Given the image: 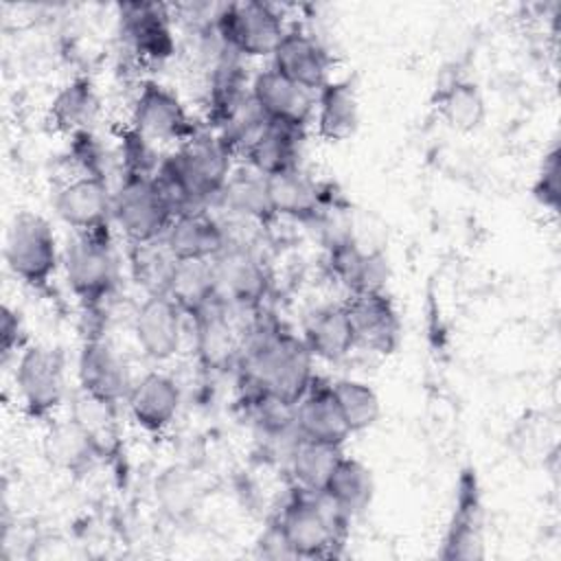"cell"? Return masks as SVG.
I'll use <instances>...</instances> for the list:
<instances>
[{
    "label": "cell",
    "mask_w": 561,
    "mask_h": 561,
    "mask_svg": "<svg viewBox=\"0 0 561 561\" xmlns=\"http://www.w3.org/2000/svg\"><path fill=\"white\" fill-rule=\"evenodd\" d=\"M184 318L186 316L169 294H145L131 322V331L142 355L151 362L173 359L182 346Z\"/></svg>",
    "instance_id": "13"
},
{
    "label": "cell",
    "mask_w": 561,
    "mask_h": 561,
    "mask_svg": "<svg viewBox=\"0 0 561 561\" xmlns=\"http://www.w3.org/2000/svg\"><path fill=\"white\" fill-rule=\"evenodd\" d=\"M342 456V445L316 443L296 436V440L287 449V469L294 489L307 493H322Z\"/></svg>",
    "instance_id": "32"
},
{
    "label": "cell",
    "mask_w": 561,
    "mask_h": 561,
    "mask_svg": "<svg viewBox=\"0 0 561 561\" xmlns=\"http://www.w3.org/2000/svg\"><path fill=\"white\" fill-rule=\"evenodd\" d=\"M53 208L72 232H96L110 228L112 188L107 178L81 173L57 188Z\"/></svg>",
    "instance_id": "17"
},
{
    "label": "cell",
    "mask_w": 561,
    "mask_h": 561,
    "mask_svg": "<svg viewBox=\"0 0 561 561\" xmlns=\"http://www.w3.org/2000/svg\"><path fill=\"white\" fill-rule=\"evenodd\" d=\"M153 497L158 508L173 522H184L193 517L206 497V486L202 476L188 465L164 467L153 482Z\"/></svg>",
    "instance_id": "29"
},
{
    "label": "cell",
    "mask_w": 561,
    "mask_h": 561,
    "mask_svg": "<svg viewBox=\"0 0 561 561\" xmlns=\"http://www.w3.org/2000/svg\"><path fill=\"white\" fill-rule=\"evenodd\" d=\"M125 403L131 421L140 430L160 434L175 421L182 403V390L171 375L149 370L134 381Z\"/></svg>",
    "instance_id": "20"
},
{
    "label": "cell",
    "mask_w": 561,
    "mask_h": 561,
    "mask_svg": "<svg viewBox=\"0 0 561 561\" xmlns=\"http://www.w3.org/2000/svg\"><path fill=\"white\" fill-rule=\"evenodd\" d=\"M351 519L340 513L322 493L294 491L276 517V526L291 552L302 559L335 557L346 539Z\"/></svg>",
    "instance_id": "3"
},
{
    "label": "cell",
    "mask_w": 561,
    "mask_h": 561,
    "mask_svg": "<svg viewBox=\"0 0 561 561\" xmlns=\"http://www.w3.org/2000/svg\"><path fill=\"white\" fill-rule=\"evenodd\" d=\"M533 197L546 210L559 213V206H561V153H559L557 145H552L543 153L537 178L533 182Z\"/></svg>",
    "instance_id": "38"
},
{
    "label": "cell",
    "mask_w": 561,
    "mask_h": 561,
    "mask_svg": "<svg viewBox=\"0 0 561 561\" xmlns=\"http://www.w3.org/2000/svg\"><path fill=\"white\" fill-rule=\"evenodd\" d=\"M162 241L175 261H213L228 245V232L208 208H193L173 217Z\"/></svg>",
    "instance_id": "19"
},
{
    "label": "cell",
    "mask_w": 561,
    "mask_h": 561,
    "mask_svg": "<svg viewBox=\"0 0 561 561\" xmlns=\"http://www.w3.org/2000/svg\"><path fill=\"white\" fill-rule=\"evenodd\" d=\"M4 261L26 287L46 291L61 265V252L50 221L33 210L15 213L4 237Z\"/></svg>",
    "instance_id": "6"
},
{
    "label": "cell",
    "mask_w": 561,
    "mask_h": 561,
    "mask_svg": "<svg viewBox=\"0 0 561 561\" xmlns=\"http://www.w3.org/2000/svg\"><path fill=\"white\" fill-rule=\"evenodd\" d=\"M322 495L348 519L362 515L375 497L373 471L353 456H342L335 465Z\"/></svg>",
    "instance_id": "31"
},
{
    "label": "cell",
    "mask_w": 561,
    "mask_h": 561,
    "mask_svg": "<svg viewBox=\"0 0 561 561\" xmlns=\"http://www.w3.org/2000/svg\"><path fill=\"white\" fill-rule=\"evenodd\" d=\"M232 175V151L217 134H195L167 153L156 171L175 215L208 208Z\"/></svg>",
    "instance_id": "2"
},
{
    "label": "cell",
    "mask_w": 561,
    "mask_h": 561,
    "mask_svg": "<svg viewBox=\"0 0 561 561\" xmlns=\"http://www.w3.org/2000/svg\"><path fill=\"white\" fill-rule=\"evenodd\" d=\"M217 294L224 305L245 313L263 305L270 291V272L248 243H228L215 259Z\"/></svg>",
    "instance_id": "10"
},
{
    "label": "cell",
    "mask_w": 561,
    "mask_h": 561,
    "mask_svg": "<svg viewBox=\"0 0 561 561\" xmlns=\"http://www.w3.org/2000/svg\"><path fill=\"white\" fill-rule=\"evenodd\" d=\"M272 68L294 83L318 92L331 81V55L324 44L302 26L285 28L272 53Z\"/></svg>",
    "instance_id": "18"
},
{
    "label": "cell",
    "mask_w": 561,
    "mask_h": 561,
    "mask_svg": "<svg viewBox=\"0 0 561 561\" xmlns=\"http://www.w3.org/2000/svg\"><path fill=\"white\" fill-rule=\"evenodd\" d=\"M302 342L316 359L342 362L355 346V331L344 302L316 307L302 324Z\"/></svg>",
    "instance_id": "25"
},
{
    "label": "cell",
    "mask_w": 561,
    "mask_h": 561,
    "mask_svg": "<svg viewBox=\"0 0 561 561\" xmlns=\"http://www.w3.org/2000/svg\"><path fill=\"white\" fill-rule=\"evenodd\" d=\"M438 116L456 131H473L486 118V103L476 81L467 77H451L436 90Z\"/></svg>",
    "instance_id": "33"
},
{
    "label": "cell",
    "mask_w": 561,
    "mask_h": 561,
    "mask_svg": "<svg viewBox=\"0 0 561 561\" xmlns=\"http://www.w3.org/2000/svg\"><path fill=\"white\" fill-rule=\"evenodd\" d=\"M24 348V322L20 311L2 305L0 309V351L2 357H11L13 353Z\"/></svg>",
    "instance_id": "39"
},
{
    "label": "cell",
    "mask_w": 561,
    "mask_h": 561,
    "mask_svg": "<svg viewBox=\"0 0 561 561\" xmlns=\"http://www.w3.org/2000/svg\"><path fill=\"white\" fill-rule=\"evenodd\" d=\"M129 245V267L134 280L145 289V294H167V285L171 280L175 259L164 245L162 239L149 243H127Z\"/></svg>",
    "instance_id": "37"
},
{
    "label": "cell",
    "mask_w": 561,
    "mask_h": 561,
    "mask_svg": "<svg viewBox=\"0 0 561 561\" xmlns=\"http://www.w3.org/2000/svg\"><path fill=\"white\" fill-rule=\"evenodd\" d=\"M318 136L327 142H344L359 127V101L353 81L331 79L316 92Z\"/></svg>",
    "instance_id": "26"
},
{
    "label": "cell",
    "mask_w": 561,
    "mask_h": 561,
    "mask_svg": "<svg viewBox=\"0 0 561 561\" xmlns=\"http://www.w3.org/2000/svg\"><path fill=\"white\" fill-rule=\"evenodd\" d=\"M129 127L151 145H158V142L182 145L184 140L197 134L180 96L171 88L153 79H145L140 83L131 105Z\"/></svg>",
    "instance_id": "9"
},
{
    "label": "cell",
    "mask_w": 561,
    "mask_h": 561,
    "mask_svg": "<svg viewBox=\"0 0 561 561\" xmlns=\"http://www.w3.org/2000/svg\"><path fill=\"white\" fill-rule=\"evenodd\" d=\"M234 316V309L217 300L191 318L193 351L202 370L226 373L239 366L245 348V331Z\"/></svg>",
    "instance_id": "11"
},
{
    "label": "cell",
    "mask_w": 561,
    "mask_h": 561,
    "mask_svg": "<svg viewBox=\"0 0 561 561\" xmlns=\"http://www.w3.org/2000/svg\"><path fill=\"white\" fill-rule=\"evenodd\" d=\"M44 454L57 469L66 473H83L92 467V462H96L90 443L70 416L50 425L44 438Z\"/></svg>",
    "instance_id": "35"
},
{
    "label": "cell",
    "mask_w": 561,
    "mask_h": 561,
    "mask_svg": "<svg viewBox=\"0 0 561 561\" xmlns=\"http://www.w3.org/2000/svg\"><path fill=\"white\" fill-rule=\"evenodd\" d=\"M167 294L186 318H193L217 302L219 294L213 261H178L167 285Z\"/></svg>",
    "instance_id": "34"
},
{
    "label": "cell",
    "mask_w": 561,
    "mask_h": 561,
    "mask_svg": "<svg viewBox=\"0 0 561 561\" xmlns=\"http://www.w3.org/2000/svg\"><path fill=\"white\" fill-rule=\"evenodd\" d=\"M294 427L298 438L329 445H344L351 436L331 383H324L318 377L294 405Z\"/></svg>",
    "instance_id": "23"
},
{
    "label": "cell",
    "mask_w": 561,
    "mask_h": 561,
    "mask_svg": "<svg viewBox=\"0 0 561 561\" xmlns=\"http://www.w3.org/2000/svg\"><path fill=\"white\" fill-rule=\"evenodd\" d=\"M331 390L351 434L364 432L379 421L381 401L373 390V386H368L366 381L344 377V379L331 381Z\"/></svg>",
    "instance_id": "36"
},
{
    "label": "cell",
    "mask_w": 561,
    "mask_h": 561,
    "mask_svg": "<svg viewBox=\"0 0 561 561\" xmlns=\"http://www.w3.org/2000/svg\"><path fill=\"white\" fill-rule=\"evenodd\" d=\"M217 204L239 224L267 226L276 217L270 204L265 178L254 169L232 171L217 197Z\"/></svg>",
    "instance_id": "30"
},
{
    "label": "cell",
    "mask_w": 561,
    "mask_h": 561,
    "mask_svg": "<svg viewBox=\"0 0 561 561\" xmlns=\"http://www.w3.org/2000/svg\"><path fill=\"white\" fill-rule=\"evenodd\" d=\"M101 116V99L90 77H75L53 96L48 107V121L57 131L79 134L92 131Z\"/></svg>",
    "instance_id": "28"
},
{
    "label": "cell",
    "mask_w": 561,
    "mask_h": 561,
    "mask_svg": "<svg viewBox=\"0 0 561 561\" xmlns=\"http://www.w3.org/2000/svg\"><path fill=\"white\" fill-rule=\"evenodd\" d=\"M250 96L265 121L300 131H305L316 112V92L294 83L272 66L252 77Z\"/></svg>",
    "instance_id": "15"
},
{
    "label": "cell",
    "mask_w": 561,
    "mask_h": 561,
    "mask_svg": "<svg viewBox=\"0 0 561 561\" xmlns=\"http://www.w3.org/2000/svg\"><path fill=\"white\" fill-rule=\"evenodd\" d=\"M173 217L175 208L156 173L121 171V180L112 188V221L127 243L162 239Z\"/></svg>",
    "instance_id": "5"
},
{
    "label": "cell",
    "mask_w": 561,
    "mask_h": 561,
    "mask_svg": "<svg viewBox=\"0 0 561 561\" xmlns=\"http://www.w3.org/2000/svg\"><path fill=\"white\" fill-rule=\"evenodd\" d=\"M270 204L276 217L296 221H318L333 193L329 186L313 180L300 167L265 178Z\"/></svg>",
    "instance_id": "22"
},
{
    "label": "cell",
    "mask_w": 561,
    "mask_h": 561,
    "mask_svg": "<svg viewBox=\"0 0 561 561\" xmlns=\"http://www.w3.org/2000/svg\"><path fill=\"white\" fill-rule=\"evenodd\" d=\"M213 31L224 48L239 57L254 59L272 57L285 33V24L274 4L241 0L219 7L213 20Z\"/></svg>",
    "instance_id": "7"
},
{
    "label": "cell",
    "mask_w": 561,
    "mask_h": 561,
    "mask_svg": "<svg viewBox=\"0 0 561 561\" xmlns=\"http://www.w3.org/2000/svg\"><path fill=\"white\" fill-rule=\"evenodd\" d=\"M66 283L85 313L101 311L118 285V259L112 228L72 232L61 250Z\"/></svg>",
    "instance_id": "4"
},
{
    "label": "cell",
    "mask_w": 561,
    "mask_h": 561,
    "mask_svg": "<svg viewBox=\"0 0 561 561\" xmlns=\"http://www.w3.org/2000/svg\"><path fill=\"white\" fill-rule=\"evenodd\" d=\"M300 129L265 121V125L241 149V153L250 169H254L263 178H270L300 167Z\"/></svg>",
    "instance_id": "27"
},
{
    "label": "cell",
    "mask_w": 561,
    "mask_h": 561,
    "mask_svg": "<svg viewBox=\"0 0 561 561\" xmlns=\"http://www.w3.org/2000/svg\"><path fill=\"white\" fill-rule=\"evenodd\" d=\"M482 500L476 484V476L471 471L460 476L456 504L451 519L447 524L445 541L440 557L443 559H480L484 557V537L482 528Z\"/></svg>",
    "instance_id": "21"
},
{
    "label": "cell",
    "mask_w": 561,
    "mask_h": 561,
    "mask_svg": "<svg viewBox=\"0 0 561 561\" xmlns=\"http://www.w3.org/2000/svg\"><path fill=\"white\" fill-rule=\"evenodd\" d=\"M15 386L24 412L35 421L55 416L66 399V357L57 346L31 344L20 351Z\"/></svg>",
    "instance_id": "8"
},
{
    "label": "cell",
    "mask_w": 561,
    "mask_h": 561,
    "mask_svg": "<svg viewBox=\"0 0 561 561\" xmlns=\"http://www.w3.org/2000/svg\"><path fill=\"white\" fill-rule=\"evenodd\" d=\"M118 26L131 53L149 64H162L175 55L171 11L162 2L118 4Z\"/></svg>",
    "instance_id": "12"
},
{
    "label": "cell",
    "mask_w": 561,
    "mask_h": 561,
    "mask_svg": "<svg viewBox=\"0 0 561 561\" xmlns=\"http://www.w3.org/2000/svg\"><path fill=\"white\" fill-rule=\"evenodd\" d=\"M313 362L300 335L283 327H265L245 342L239 368L250 397H272L296 405L316 379Z\"/></svg>",
    "instance_id": "1"
},
{
    "label": "cell",
    "mask_w": 561,
    "mask_h": 561,
    "mask_svg": "<svg viewBox=\"0 0 561 561\" xmlns=\"http://www.w3.org/2000/svg\"><path fill=\"white\" fill-rule=\"evenodd\" d=\"M77 388L118 405L134 386L127 362L101 333L85 335L77 359Z\"/></svg>",
    "instance_id": "14"
},
{
    "label": "cell",
    "mask_w": 561,
    "mask_h": 561,
    "mask_svg": "<svg viewBox=\"0 0 561 561\" xmlns=\"http://www.w3.org/2000/svg\"><path fill=\"white\" fill-rule=\"evenodd\" d=\"M357 346L390 355L401 342V320L386 289H362L344 300Z\"/></svg>",
    "instance_id": "16"
},
{
    "label": "cell",
    "mask_w": 561,
    "mask_h": 561,
    "mask_svg": "<svg viewBox=\"0 0 561 561\" xmlns=\"http://www.w3.org/2000/svg\"><path fill=\"white\" fill-rule=\"evenodd\" d=\"M70 419L83 432L96 460L114 462L123 451V432L118 421V403L103 401L77 388L70 401Z\"/></svg>",
    "instance_id": "24"
}]
</instances>
